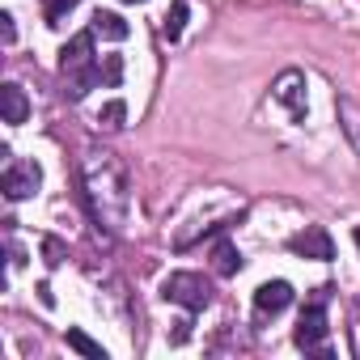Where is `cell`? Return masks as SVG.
<instances>
[{
	"mask_svg": "<svg viewBox=\"0 0 360 360\" xmlns=\"http://www.w3.org/2000/svg\"><path fill=\"white\" fill-rule=\"evenodd\" d=\"M81 178H85V204L94 212V221L110 233H123L127 229V217H131V178H127V165L106 153V148H89L85 161H81Z\"/></svg>",
	"mask_w": 360,
	"mask_h": 360,
	"instance_id": "obj_1",
	"label": "cell"
},
{
	"mask_svg": "<svg viewBox=\"0 0 360 360\" xmlns=\"http://www.w3.org/2000/svg\"><path fill=\"white\" fill-rule=\"evenodd\" d=\"M60 72H64V85H68L72 98H85L102 81V68L94 60V30L72 34V43L60 51Z\"/></svg>",
	"mask_w": 360,
	"mask_h": 360,
	"instance_id": "obj_2",
	"label": "cell"
},
{
	"mask_svg": "<svg viewBox=\"0 0 360 360\" xmlns=\"http://www.w3.org/2000/svg\"><path fill=\"white\" fill-rule=\"evenodd\" d=\"M161 297L165 301H178L183 309H204L208 301H212V284L204 280V276H195V271H174L165 284H161Z\"/></svg>",
	"mask_w": 360,
	"mask_h": 360,
	"instance_id": "obj_3",
	"label": "cell"
},
{
	"mask_svg": "<svg viewBox=\"0 0 360 360\" xmlns=\"http://www.w3.org/2000/svg\"><path fill=\"white\" fill-rule=\"evenodd\" d=\"M322 339H326V288H318V297L305 305L297 322V347H318Z\"/></svg>",
	"mask_w": 360,
	"mask_h": 360,
	"instance_id": "obj_4",
	"label": "cell"
},
{
	"mask_svg": "<svg viewBox=\"0 0 360 360\" xmlns=\"http://www.w3.org/2000/svg\"><path fill=\"white\" fill-rule=\"evenodd\" d=\"M39 183H43V169L34 161H9V169H5V195L9 200H30L39 191Z\"/></svg>",
	"mask_w": 360,
	"mask_h": 360,
	"instance_id": "obj_5",
	"label": "cell"
},
{
	"mask_svg": "<svg viewBox=\"0 0 360 360\" xmlns=\"http://www.w3.org/2000/svg\"><path fill=\"white\" fill-rule=\"evenodd\" d=\"M292 305V284L288 280H267L255 288V309L259 314H284Z\"/></svg>",
	"mask_w": 360,
	"mask_h": 360,
	"instance_id": "obj_6",
	"label": "cell"
},
{
	"mask_svg": "<svg viewBox=\"0 0 360 360\" xmlns=\"http://www.w3.org/2000/svg\"><path fill=\"white\" fill-rule=\"evenodd\" d=\"M292 255H301V259H318V263H326V259H335V246H330V233L326 229H305V233H297L292 238Z\"/></svg>",
	"mask_w": 360,
	"mask_h": 360,
	"instance_id": "obj_7",
	"label": "cell"
},
{
	"mask_svg": "<svg viewBox=\"0 0 360 360\" xmlns=\"http://www.w3.org/2000/svg\"><path fill=\"white\" fill-rule=\"evenodd\" d=\"M276 98L292 110V119H301V115H305V77H301V72H284V77L276 81Z\"/></svg>",
	"mask_w": 360,
	"mask_h": 360,
	"instance_id": "obj_8",
	"label": "cell"
},
{
	"mask_svg": "<svg viewBox=\"0 0 360 360\" xmlns=\"http://www.w3.org/2000/svg\"><path fill=\"white\" fill-rule=\"evenodd\" d=\"M0 106H5V123H26V115H30V102H26V94L18 85L0 89Z\"/></svg>",
	"mask_w": 360,
	"mask_h": 360,
	"instance_id": "obj_9",
	"label": "cell"
},
{
	"mask_svg": "<svg viewBox=\"0 0 360 360\" xmlns=\"http://www.w3.org/2000/svg\"><path fill=\"white\" fill-rule=\"evenodd\" d=\"M94 34H102V39H115V43H123L127 34H131V26L119 18V13H94Z\"/></svg>",
	"mask_w": 360,
	"mask_h": 360,
	"instance_id": "obj_10",
	"label": "cell"
},
{
	"mask_svg": "<svg viewBox=\"0 0 360 360\" xmlns=\"http://www.w3.org/2000/svg\"><path fill=\"white\" fill-rule=\"evenodd\" d=\"M212 267H217V276H238V271H242V255H238V246H233V242H221Z\"/></svg>",
	"mask_w": 360,
	"mask_h": 360,
	"instance_id": "obj_11",
	"label": "cell"
},
{
	"mask_svg": "<svg viewBox=\"0 0 360 360\" xmlns=\"http://www.w3.org/2000/svg\"><path fill=\"white\" fill-rule=\"evenodd\" d=\"M68 347H72V352H81V356H89V360H106V347H102V343H94V339H89L85 330H77V326L68 330Z\"/></svg>",
	"mask_w": 360,
	"mask_h": 360,
	"instance_id": "obj_12",
	"label": "cell"
},
{
	"mask_svg": "<svg viewBox=\"0 0 360 360\" xmlns=\"http://www.w3.org/2000/svg\"><path fill=\"white\" fill-rule=\"evenodd\" d=\"M187 13H191V5H187V0H174V9H169V13H165V22H161L165 39H178V34H183V26H187Z\"/></svg>",
	"mask_w": 360,
	"mask_h": 360,
	"instance_id": "obj_13",
	"label": "cell"
},
{
	"mask_svg": "<svg viewBox=\"0 0 360 360\" xmlns=\"http://www.w3.org/2000/svg\"><path fill=\"white\" fill-rule=\"evenodd\" d=\"M123 119H127V102H119V98H115V102H106V106H102V115H98V123H102L106 131H119V127H123Z\"/></svg>",
	"mask_w": 360,
	"mask_h": 360,
	"instance_id": "obj_14",
	"label": "cell"
},
{
	"mask_svg": "<svg viewBox=\"0 0 360 360\" xmlns=\"http://www.w3.org/2000/svg\"><path fill=\"white\" fill-rule=\"evenodd\" d=\"M81 5V0H47V5H43V13H47V26H60L72 9Z\"/></svg>",
	"mask_w": 360,
	"mask_h": 360,
	"instance_id": "obj_15",
	"label": "cell"
},
{
	"mask_svg": "<svg viewBox=\"0 0 360 360\" xmlns=\"http://www.w3.org/2000/svg\"><path fill=\"white\" fill-rule=\"evenodd\" d=\"M98 68H102V85H110V89H115V85L123 81V60H119V56H102V60H98Z\"/></svg>",
	"mask_w": 360,
	"mask_h": 360,
	"instance_id": "obj_16",
	"label": "cell"
},
{
	"mask_svg": "<svg viewBox=\"0 0 360 360\" xmlns=\"http://www.w3.org/2000/svg\"><path fill=\"white\" fill-rule=\"evenodd\" d=\"M43 250H47V267H60V263H64V246H60L56 238H47V246H43Z\"/></svg>",
	"mask_w": 360,
	"mask_h": 360,
	"instance_id": "obj_17",
	"label": "cell"
},
{
	"mask_svg": "<svg viewBox=\"0 0 360 360\" xmlns=\"http://www.w3.org/2000/svg\"><path fill=\"white\" fill-rule=\"evenodd\" d=\"M0 34H5V43H13V39H18V30H13V18H9V13H0Z\"/></svg>",
	"mask_w": 360,
	"mask_h": 360,
	"instance_id": "obj_18",
	"label": "cell"
},
{
	"mask_svg": "<svg viewBox=\"0 0 360 360\" xmlns=\"http://www.w3.org/2000/svg\"><path fill=\"white\" fill-rule=\"evenodd\" d=\"M352 238H356V246H360V225H356V233H352Z\"/></svg>",
	"mask_w": 360,
	"mask_h": 360,
	"instance_id": "obj_19",
	"label": "cell"
},
{
	"mask_svg": "<svg viewBox=\"0 0 360 360\" xmlns=\"http://www.w3.org/2000/svg\"><path fill=\"white\" fill-rule=\"evenodd\" d=\"M123 5H140V0H123Z\"/></svg>",
	"mask_w": 360,
	"mask_h": 360,
	"instance_id": "obj_20",
	"label": "cell"
}]
</instances>
